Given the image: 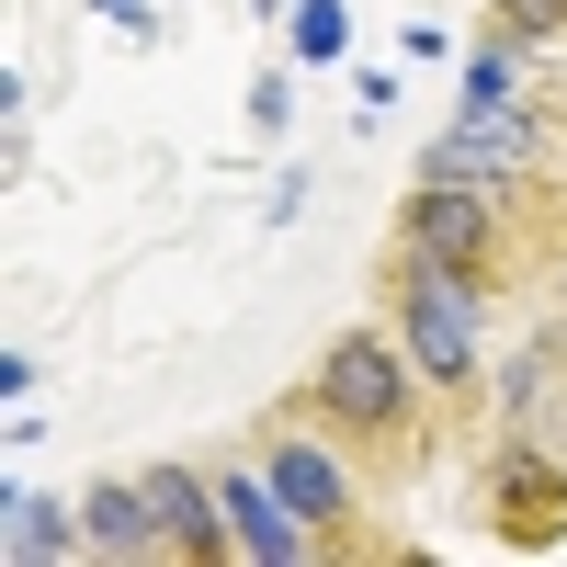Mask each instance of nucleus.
<instances>
[{
	"label": "nucleus",
	"mask_w": 567,
	"mask_h": 567,
	"mask_svg": "<svg viewBox=\"0 0 567 567\" xmlns=\"http://www.w3.org/2000/svg\"><path fill=\"white\" fill-rule=\"evenodd\" d=\"M477 296H488V284H465V272L420 261V250L398 239V261H386V318H398V341H409V363H420V386H477V363H488Z\"/></svg>",
	"instance_id": "1"
},
{
	"label": "nucleus",
	"mask_w": 567,
	"mask_h": 567,
	"mask_svg": "<svg viewBox=\"0 0 567 567\" xmlns=\"http://www.w3.org/2000/svg\"><path fill=\"white\" fill-rule=\"evenodd\" d=\"M409 386H420V363H409L398 329H352V341H329V352H318V409L341 420V432L386 443V454H409V432H420Z\"/></svg>",
	"instance_id": "2"
},
{
	"label": "nucleus",
	"mask_w": 567,
	"mask_h": 567,
	"mask_svg": "<svg viewBox=\"0 0 567 567\" xmlns=\"http://www.w3.org/2000/svg\"><path fill=\"white\" fill-rule=\"evenodd\" d=\"M398 239H409L420 261L465 272V284H499V272H511V216H499L488 182H420L409 216H398Z\"/></svg>",
	"instance_id": "3"
},
{
	"label": "nucleus",
	"mask_w": 567,
	"mask_h": 567,
	"mask_svg": "<svg viewBox=\"0 0 567 567\" xmlns=\"http://www.w3.org/2000/svg\"><path fill=\"white\" fill-rule=\"evenodd\" d=\"M488 534H499V545H523V556L567 534V465L534 443V420H511L499 454H488Z\"/></svg>",
	"instance_id": "4"
},
{
	"label": "nucleus",
	"mask_w": 567,
	"mask_h": 567,
	"mask_svg": "<svg viewBox=\"0 0 567 567\" xmlns=\"http://www.w3.org/2000/svg\"><path fill=\"white\" fill-rule=\"evenodd\" d=\"M523 171H534V114L523 103H488V114H465L420 148V182H488V194H511Z\"/></svg>",
	"instance_id": "5"
},
{
	"label": "nucleus",
	"mask_w": 567,
	"mask_h": 567,
	"mask_svg": "<svg viewBox=\"0 0 567 567\" xmlns=\"http://www.w3.org/2000/svg\"><path fill=\"white\" fill-rule=\"evenodd\" d=\"M216 499H227L239 556H261V567H307V556H318V523L272 488V465H216Z\"/></svg>",
	"instance_id": "6"
},
{
	"label": "nucleus",
	"mask_w": 567,
	"mask_h": 567,
	"mask_svg": "<svg viewBox=\"0 0 567 567\" xmlns=\"http://www.w3.org/2000/svg\"><path fill=\"white\" fill-rule=\"evenodd\" d=\"M261 465H272V488L296 499L318 534H329V523H352V465L329 454L318 432H272V443H261Z\"/></svg>",
	"instance_id": "7"
},
{
	"label": "nucleus",
	"mask_w": 567,
	"mask_h": 567,
	"mask_svg": "<svg viewBox=\"0 0 567 567\" xmlns=\"http://www.w3.org/2000/svg\"><path fill=\"white\" fill-rule=\"evenodd\" d=\"M148 499H159V534H171V556H227L239 534H227V499H216V477H194V465H148Z\"/></svg>",
	"instance_id": "8"
},
{
	"label": "nucleus",
	"mask_w": 567,
	"mask_h": 567,
	"mask_svg": "<svg viewBox=\"0 0 567 567\" xmlns=\"http://www.w3.org/2000/svg\"><path fill=\"white\" fill-rule=\"evenodd\" d=\"M80 545H91V556H171L148 477H114V488H91V499H80Z\"/></svg>",
	"instance_id": "9"
},
{
	"label": "nucleus",
	"mask_w": 567,
	"mask_h": 567,
	"mask_svg": "<svg viewBox=\"0 0 567 567\" xmlns=\"http://www.w3.org/2000/svg\"><path fill=\"white\" fill-rule=\"evenodd\" d=\"M488 103H523V34H477V58H465V114H488Z\"/></svg>",
	"instance_id": "10"
},
{
	"label": "nucleus",
	"mask_w": 567,
	"mask_h": 567,
	"mask_svg": "<svg viewBox=\"0 0 567 567\" xmlns=\"http://www.w3.org/2000/svg\"><path fill=\"white\" fill-rule=\"evenodd\" d=\"M12 556H91V545H80V511L23 499V488H12Z\"/></svg>",
	"instance_id": "11"
},
{
	"label": "nucleus",
	"mask_w": 567,
	"mask_h": 567,
	"mask_svg": "<svg viewBox=\"0 0 567 567\" xmlns=\"http://www.w3.org/2000/svg\"><path fill=\"white\" fill-rule=\"evenodd\" d=\"M284 34H296L307 69H329V58L352 45V0H296V12H284Z\"/></svg>",
	"instance_id": "12"
},
{
	"label": "nucleus",
	"mask_w": 567,
	"mask_h": 567,
	"mask_svg": "<svg viewBox=\"0 0 567 567\" xmlns=\"http://www.w3.org/2000/svg\"><path fill=\"white\" fill-rule=\"evenodd\" d=\"M499 34H523V45L567 34V0H499Z\"/></svg>",
	"instance_id": "13"
},
{
	"label": "nucleus",
	"mask_w": 567,
	"mask_h": 567,
	"mask_svg": "<svg viewBox=\"0 0 567 567\" xmlns=\"http://www.w3.org/2000/svg\"><path fill=\"white\" fill-rule=\"evenodd\" d=\"M91 12H103V23H125L136 45H148V0H91Z\"/></svg>",
	"instance_id": "14"
}]
</instances>
